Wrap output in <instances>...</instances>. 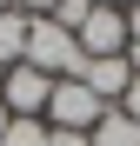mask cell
Wrapping results in <instances>:
<instances>
[{
  "mask_svg": "<svg viewBox=\"0 0 140 146\" xmlns=\"http://www.w3.org/2000/svg\"><path fill=\"white\" fill-rule=\"evenodd\" d=\"M27 66H40L47 80H80L87 53H80V40L67 33V27H54V20H33V27H27Z\"/></svg>",
  "mask_w": 140,
  "mask_h": 146,
  "instance_id": "obj_1",
  "label": "cell"
},
{
  "mask_svg": "<svg viewBox=\"0 0 140 146\" xmlns=\"http://www.w3.org/2000/svg\"><path fill=\"white\" fill-rule=\"evenodd\" d=\"M47 100H54V80H47L40 66H7L0 73V106H7L13 119H47Z\"/></svg>",
  "mask_w": 140,
  "mask_h": 146,
  "instance_id": "obj_2",
  "label": "cell"
},
{
  "mask_svg": "<svg viewBox=\"0 0 140 146\" xmlns=\"http://www.w3.org/2000/svg\"><path fill=\"white\" fill-rule=\"evenodd\" d=\"M100 100H93L87 80H54V100H47V126H67V133H93L100 126Z\"/></svg>",
  "mask_w": 140,
  "mask_h": 146,
  "instance_id": "obj_3",
  "label": "cell"
},
{
  "mask_svg": "<svg viewBox=\"0 0 140 146\" xmlns=\"http://www.w3.org/2000/svg\"><path fill=\"white\" fill-rule=\"evenodd\" d=\"M74 40H80L87 60H120V53H127V7H93Z\"/></svg>",
  "mask_w": 140,
  "mask_h": 146,
  "instance_id": "obj_4",
  "label": "cell"
},
{
  "mask_svg": "<svg viewBox=\"0 0 140 146\" xmlns=\"http://www.w3.org/2000/svg\"><path fill=\"white\" fill-rule=\"evenodd\" d=\"M80 80L93 86V100H100V106H120V93H127V80H133V66H127V53H120V60H87V66H80Z\"/></svg>",
  "mask_w": 140,
  "mask_h": 146,
  "instance_id": "obj_5",
  "label": "cell"
},
{
  "mask_svg": "<svg viewBox=\"0 0 140 146\" xmlns=\"http://www.w3.org/2000/svg\"><path fill=\"white\" fill-rule=\"evenodd\" d=\"M27 27H33V20L20 13V7H13V13H0V73L27 60Z\"/></svg>",
  "mask_w": 140,
  "mask_h": 146,
  "instance_id": "obj_6",
  "label": "cell"
},
{
  "mask_svg": "<svg viewBox=\"0 0 140 146\" xmlns=\"http://www.w3.org/2000/svg\"><path fill=\"white\" fill-rule=\"evenodd\" d=\"M87 146H140V126H133L120 106H107V113H100V126L87 133Z\"/></svg>",
  "mask_w": 140,
  "mask_h": 146,
  "instance_id": "obj_7",
  "label": "cell"
},
{
  "mask_svg": "<svg viewBox=\"0 0 140 146\" xmlns=\"http://www.w3.org/2000/svg\"><path fill=\"white\" fill-rule=\"evenodd\" d=\"M0 146H47V119H7Z\"/></svg>",
  "mask_w": 140,
  "mask_h": 146,
  "instance_id": "obj_8",
  "label": "cell"
},
{
  "mask_svg": "<svg viewBox=\"0 0 140 146\" xmlns=\"http://www.w3.org/2000/svg\"><path fill=\"white\" fill-rule=\"evenodd\" d=\"M120 113L140 126V73H133V80H127V93H120Z\"/></svg>",
  "mask_w": 140,
  "mask_h": 146,
  "instance_id": "obj_9",
  "label": "cell"
},
{
  "mask_svg": "<svg viewBox=\"0 0 140 146\" xmlns=\"http://www.w3.org/2000/svg\"><path fill=\"white\" fill-rule=\"evenodd\" d=\"M47 146H87V133H67V126H47Z\"/></svg>",
  "mask_w": 140,
  "mask_h": 146,
  "instance_id": "obj_10",
  "label": "cell"
},
{
  "mask_svg": "<svg viewBox=\"0 0 140 146\" xmlns=\"http://www.w3.org/2000/svg\"><path fill=\"white\" fill-rule=\"evenodd\" d=\"M60 7V0H20V13H27V20H40V13H54Z\"/></svg>",
  "mask_w": 140,
  "mask_h": 146,
  "instance_id": "obj_11",
  "label": "cell"
},
{
  "mask_svg": "<svg viewBox=\"0 0 140 146\" xmlns=\"http://www.w3.org/2000/svg\"><path fill=\"white\" fill-rule=\"evenodd\" d=\"M127 40H140V0L127 7Z\"/></svg>",
  "mask_w": 140,
  "mask_h": 146,
  "instance_id": "obj_12",
  "label": "cell"
},
{
  "mask_svg": "<svg viewBox=\"0 0 140 146\" xmlns=\"http://www.w3.org/2000/svg\"><path fill=\"white\" fill-rule=\"evenodd\" d=\"M93 7H127V0H93Z\"/></svg>",
  "mask_w": 140,
  "mask_h": 146,
  "instance_id": "obj_13",
  "label": "cell"
},
{
  "mask_svg": "<svg viewBox=\"0 0 140 146\" xmlns=\"http://www.w3.org/2000/svg\"><path fill=\"white\" fill-rule=\"evenodd\" d=\"M13 7H20V0H0V13H13Z\"/></svg>",
  "mask_w": 140,
  "mask_h": 146,
  "instance_id": "obj_14",
  "label": "cell"
},
{
  "mask_svg": "<svg viewBox=\"0 0 140 146\" xmlns=\"http://www.w3.org/2000/svg\"><path fill=\"white\" fill-rule=\"evenodd\" d=\"M7 119H13V113H7V106H0V133H7Z\"/></svg>",
  "mask_w": 140,
  "mask_h": 146,
  "instance_id": "obj_15",
  "label": "cell"
}]
</instances>
